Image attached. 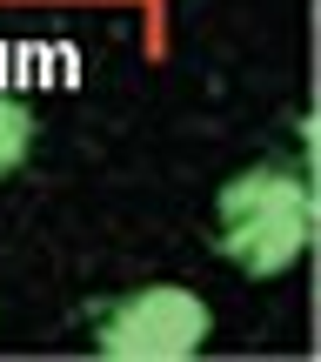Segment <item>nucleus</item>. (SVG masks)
Listing matches in <instances>:
<instances>
[{"mask_svg": "<svg viewBox=\"0 0 321 362\" xmlns=\"http://www.w3.org/2000/svg\"><path fill=\"white\" fill-rule=\"evenodd\" d=\"M214 309L181 282H147L94 309V349L114 362H188L201 356Z\"/></svg>", "mask_w": 321, "mask_h": 362, "instance_id": "f03ea898", "label": "nucleus"}, {"mask_svg": "<svg viewBox=\"0 0 321 362\" xmlns=\"http://www.w3.org/2000/svg\"><path fill=\"white\" fill-rule=\"evenodd\" d=\"M214 248L221 262L248 275V282H281L315 242V181L308 161L281 168V161H248L241 175L221 181L214 194Z\"/></svg>", "mask_w": 321, "mask_h": 362, "instance_id": "f257e3e1", "label": "nucleus"}, {"mask_svg": "<svg viewBox=\"0 0 321 362\" xmlns=\"http://www.w3.org/2000/svg\"><path fill=\"white\" fill-rule=\"evenodd\" d=\"M34 134H40L34 107H27L20 94L0 88V181H13V175L27 168V155H34Z\"/></svg>", "mask_w": 321, "mask_h": 362, "instance_id": "7ed1b4c3", "label": "nucleus"}]
</instances>
